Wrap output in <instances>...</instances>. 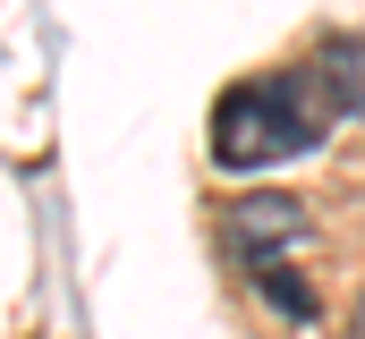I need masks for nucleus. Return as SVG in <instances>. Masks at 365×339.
<instances>
[{"label": "nucleus", "mask_w": 365, "mask_h": 339, "mask_svg": "<svg viewBox=\"0 0 365 339\" xmlns=\"http://www.w3.org/2000/svg\"><path fill=\"white\" fill-rule=\"evenodd\" d=\"M221 229H230V246L264 271V263H280V254L306 238V204H297V195H272V187H255V195H238V204H230V221H221Z\"/></svg>", "instance_id": "f03ea898"}, {"label": "nucleus", "mask_w": 365, "mask_h": 339, "mask_svg": "<svg viewBox=\"0 0 365 339\" xmlns=\"http://www.w3.org/2000/svg\"><path fill=\"white\" fill-rule=\"evenodd\" d=\"M331 93H314L306 68H272V77H247L212 102V162L221 170H272L289 153H314L331 110Z\"/></svg>", "instance_id": "f257e3e1"}, {"label": "nucleus", "mask_w": 365, "mask_h": 339, "mask_svg": "<svg viewBox=\"0 0 365 339\" xmlns=\"http://www.w3.org/2000/svg\"><path fill=\"white\" fill-rule=\"evenodd\" d=\"M255 288L272 297V306L289 314V323H314V297H306V280H297V271H280V263H264V271H255Z\"/></svg>", "instance_id": "7ed1b4c3"}]
</instances>
